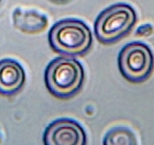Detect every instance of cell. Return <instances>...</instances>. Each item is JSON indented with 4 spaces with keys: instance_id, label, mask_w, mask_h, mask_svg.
Masks as SVG:
<instances>
[{
    "instance_id": "6da1fadb",
    "label": "cell",
    "mask_w": 154,
    "mask_h": 145,
    "mask_svg": "<svg viewBox=\"0 0 154 145\" xmlns=\"http://www.w3.org/2000/svg\"><path fill=\"white\" fill-rule=\"evenodd\" d=\"M85 73L82 64L70 57H57L51 60L45 72V82L50 93L66 100L76 95L84 85Z\"/></svg>"
},
{
    "instance_id": "7a4b0ae2",
    "label": "cell",
    "mask_w": 154,
    "mask_h": 145,
    "mask_svg": "<svg viewBox=\"0 0 154 145\" xmlns=\"http://www.w3.org/2000/svg\"><path fill=\"white\" fill-rule=\"evenodd\" d=\"M48 42L54 52L66 57L87 54L93 45V35L82 21L65 19L56 23L48 33Z\"/></svg>"
},
{
    "instance_id": "3957f363",
    "label": "cell",
    "mask_w": 154,
    "mask_h": 145,
    "mask_svg": "<svg viewBox=\"0 0 154 145\" xmlns=\"http://www.w3.org/2000/svg\"><path fill=\"white\" fill-rule=\"evenodd\" d=\"M136 22V11L130 5L117 3L105 8L97 17L95 35L101 43H115L127 36Z\"/></svg>"
},
{
    "instance_id": "277c9868",
    "label": "cell",
    "mask_w": 154,
    "mask_h": 145,
    "mask_svg": "<svg viewBox=\"0 0 154 145\" xmlns=\"http://www.w3.org/2000/svg\"><path fill=\"white\" fill-rule=\"evenodd\" d=\"M120 73L132 83L147 81L153 73L154 55L151 48L141 42L126 44L118 55Z\"/></svg>"
},
{
    "instance_id": "5b68a950",
    "label": "cell",
    "mask_w": 154,
    "mask_h": 145,
    "mask_svg": "<svg viewBox=\"0 0 154 145\" xmlns=\"http://www.w3.org/2000/svg\"><path fill=\"white\" fill-rule=\"evenodd\" d=\"M43 140L46 145H84L87 143V135L78 122L61 118L48 125Z\"/></svg>"
},
{
    "instance_id": "8992f818",
    "label": "cell",
    "mask_w": 154,
    "mask_h": 145,
    "mask_svg": "<svg viewBox=\"0 0 154 145\" xmlns=\"http://www.w3.org/2000/svg\"><path fill=\"white\" fill-rule=\"evenodd\" d=\"M26 82L22 65L13 59L0 60V95L11 97L21 91Z\"/></svg>"
},
{
    "instance_id": "52a82bcc",
    "label": "cell",
    "mask_w": 154,
    "mask_h": 145,
    "mask_svg": "<svg viewBox=\"0 0 154 145\" xmlns=\"http://www.w3.org/2000/svg\"><path fill=\"white\" fill-rule=\"evenodd\" d=\"M13 22L15 28L27 34L42 33L48 27V18L35 10H26L20 8L13 12Z\"/></svg>"
},
{
    "instance_id": "ba28073f",
    "label": "cell",
    "mask_w": 154,
    "mask_h": 145,
    "mask_svg": "<svg viewBox=\"0 0 154 145\" xmlns=\"http://www.w3.org/2000/svg\"><path fill=\"white\" fill-rule=\"evenodd\" d=\"M104 145H135L137 139L133 131L126 127H116L110 130L103 140Z\"/></svg>"
},
{
    "instance_id": "9c48e42d",
    "label": "cell",
    "mask_w": 154,
    "mask_h": 145,
    "mask_svg": "<svg viewBox=\"0 0 154 145\" xmlns=\"http://www.w3.org/2000/svg\"><path fill=\"white\" fill-rule=\"evenodd\" d=\"M147 30H152L153 31V27L150 24H145V25L140 27L138 29V31L136 32V34L138 35V36H148L152 32L147 31Z\"/></svg>"
},
{
    "instance_id": "30bf717a",
    "label": "cell",
    "mask_w": 154,
    "mask_h": 145,
    "mask_svg": "<svg viewBox=\"0 0 154 145\" xmlns=\"http://www.w3.org/2000/svg\"><path fill=\"white\" fill-rule=\"evenodd\" d=\"M50 1L54 3H57V4H64V3L68 2L69 0H50Z\"/></svg>"
},
{
    "instance_id": "8fae6325",
    "label": "cell",
    "mask_w": 154,
    "mask_h": 145,
    "mask_svg": "<svg viewBox=\"0 0 154 145\" xmlns=\"http://www.w3.org/2000/svg\"><path fill=\"white\" fill-rule=\"evenodd\" d=\"M0 2H1V0H0Z\"/></svg>"
}]
</instances>
